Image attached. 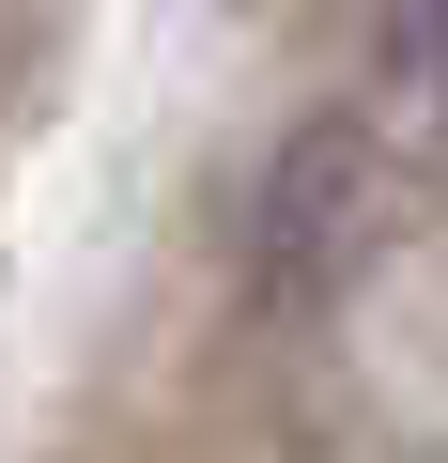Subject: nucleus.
<instances>
[{
    "label": "nucleus",
    "instance_id": "f257e3e1",
    "mask_svg": "<svg viewBox=\"0 0 448 463\" xmlns=\"http://www.w3.org/2000/svg\"><path fill=\"white\" fill-rule=\"evenodd\" d=\"M340 216H356V139L325 124V139L279 155V201H263V294H294V279L340 248Z\"/></svg>",
    "mask_w": 448,
    "mask_h": 463
},
{
    "label": "nucleus",
    "instance_id": "f03ea898",
    "mask_svg": "<svg viewBox=\"0 0 448 463\" xmlns=\"http://www.w3.org/2000/svg\"><path fill=\"white\" fill-rule=\"evenodd\" d=\"M371 62L448 124V0H371Z\"/></svg>",
    "mask_w": 448,
    "mask_h": 463
}]
</instances>
